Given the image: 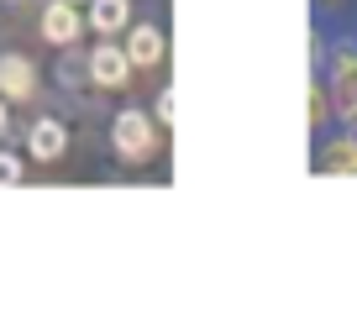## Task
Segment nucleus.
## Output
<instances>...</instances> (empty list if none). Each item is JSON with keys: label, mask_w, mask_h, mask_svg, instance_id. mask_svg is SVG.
I'll list each match as a JSON object with an SVG mask.
<instances>
[{"label": "nucleus", "mask_w": 357, "mask_h": 320, "mask_svg": "<svg viewBox=\"0 0 357 320\" xmlns=\"http://www.w3.org/2000/svg\"><path fill=\"white\" fill-rule=\"evenodd\" d=\"M0 95L11 100V105L37 95V63L26 53H0Z\"/></svg>", "instance_id": "nucleus-6"}, {"label": "nucleus", "mask_w": 357, "mask_h": 320, "mask_svg": "<svg viewBox=\"0 0 357 320\" xmlns=\"http://www.w3.org/2000/svg\"><path fill=\"white\" fill-rule=\"evenodd\" d=\"M326 89H331V105L336 116L357 111V37H342V43H331V53H326Z\"/></svg>", "instance_id": "nucleus-2"}, {"label": "nucleus", "mask_w": 357, "mask_h": 320, "mask_svg": "<svg viewBox=\"0 0 357 320\" xmlns=\"http://www.w3.org/2000/svg\"><path fill=\"white\" fill-rule=\"evenodd\" d=\"M74 6H89V0H74Z\"/></svg>", "instance_id": "nucleus-16"}, {"label": "nucleus", "mask_w": 357, "mask_h": 320, "mask_svg": "<svg viewBox=\"0 0 357 320\" xmlns=\"http://www.w3.org/2000/svg\"><path fill=\"white\" fill-rule=\"evenodd\" d=\"M347 6H352V0H315V11H321V16H342Z\"/></svg>", "instance_id": "nucleus-13"}, {"label": "nucleus", "mask_w": 357, "mask_h": 320, "mask_svg": "<svg viewBox=\"0 0 357 320\" xmlns=\"http://www.w3.org/2000/svg\"><path fill=\"white\" fill-rule=\"evenodd\" d=\"M6 132H11V100L0 95V137H6Z\"/></svg>", "instance_id": "nucleus-14"}, {"label": "nucleus", "mask_w": 357, "mask_h": 320, "mask_svg": "<svg viewBox=\"0 0 357 320\" xmlns=\"http://www.w3.org/2000/svg\"><path fill=\"white\" fill-rule=\"evenodd\" d=\"M153 121H158V126H174V121H178V111H174V89H158V100H153Z\"/></svg>", "instance_id": "nucleus-12"}, {"label": "nucleus", "mask_w": 357, "mask_h": 320, "mask_svg": "<svg viewBox=\"0 0 357 320\" xmlns=\"http://www.w3.org/2000/svg\"><path fill=\"white\" fill-rule=\"evenodd\" d=\"M37 32H43V43L58 47V53H63V47H79V37L89 32L84 26V6H74V0H47Z\"/></svg>", "instance_id": "nucleus-4"}, {"label": "nucleus", "mask_w": 357, "mask_h": 320, "mask_svg": "<svg viewBox=\"0 0 357 320\" xmlns=\"http://www.w3.org/2000/svg\"><path fill=\"white\" fill-rule=\"evenodd\" d=\"M26 153H32L37 163H58V158H68V126L58 121V116H37L32 132H26Z\"/></svg>", "instance_id": "nucleus-7"}, {"label": "nucleus", "mask_w": 357, "mask_h": 320, "mask_svg": "<svg viewBox=\"0 0 357 320\" xmlns=\"http://www.w3.org/2000/svg\"><path fill=\"white\" fill-rule=\"evenodd\" d=\"M121 47H126V58H132L137 68H158V63H163V53H168V37H163V26H158V22H137V26H126V32H121Z\"/></svg>", "instance_id": "nucleus-5"}, {"label": "nucleus", "mask_w": 357, "mask_h": 320, "mask_svg": "<svg viewBox=\"0 0 357 320\" xmlns=\"http://www.w3.org/2000/svg\"><path fill=\"white\" fill-rule=\"evenodd\" d=\"M305 121L310 132H326L336 121V105H331V89H326V74H310V89H305Z\"/></svg>", "instance_id": "nucleus-10"}, {"label": "nucleus", "mask_w": 357, "mask_h": 320, "mask_svg": "<svg viewBox=\"0 0 357 320\" xmlns=\"http://www.w3.org/2000/svg\"><path fill=\"white\" fill-rule=\"evenodd\" d=\"M22 178H26V163L16 153H0V184L11 189V184H22Z\"/></svg>", "instance_id": "nucleus-11"}, {"label": "nucleus", "mask_w": 357, "mask_h": 320, "mask_svg": "<svg viewBox=\"0 0 357 320\" xmlns=\"http://www.w3.org/2000/svg\"><path fill=\"white\" fill-rule=\"evenodd\" d=\"M111 147H116V158L121 163H153L158 153H163V126L153 121L147 111H116V121H111Z\"/></svg>", "instance_id": "nucleus-1"}, {"label": "nucleus", "mask_w": 357, "mask_h": 320, "mask_svg": "<svg viewBox=\"0 0 357 320\" xmlns=\"http://www.w3.org/2000/svg\"><path fill=\"white\" fill-rule=\"evenodd\" d=\"M84 26L95 37H121L132 26V0H89L84 6Z\"/></svg>", "instance_id": "nucleus-9"}, {"label": "nucleus", "mask_w": 357, "mask_h": 320, "mask_svg": "<svg viewBox=\"0 0 357 320\" xmlns=\"http://www.w3.org/2000/svg\"><path fill=\"white\" fill-rule=\"evenodd\" d=\"M315 174H357V137L347 126L315 147Z\"/></svg>", "instance_id": "nucleus-8"}, {"label": "nucleus", "mask_w": 357, "mask_h": 320, "mask_svg": "<svg viewBox=\"0 0 357 320\" xmlns=\"http://www.w3.org/2000/svg\"><path fill=\"white\" fill-rule=\"evenodd\" d=\"M132 74H137V63L126 58V47L116 43V37H95V47H89V84L95 89H121Z\"/></svg>", "instance_id": "nucleus-3"}, {"label": "nucleus", "mask_w": 357, "mask_h": 320, "mask_svg": "<svg viewBox=\"0 0 357 320\" xmlns=\"http://www.w3.org/2000/svg\"><path fill=\"white\" fill-rule=\"evenodd\" d=\"M6 6H26V0H6Z\"/></svg>", "instance_id": "nucleus-15"}]
</instances>
